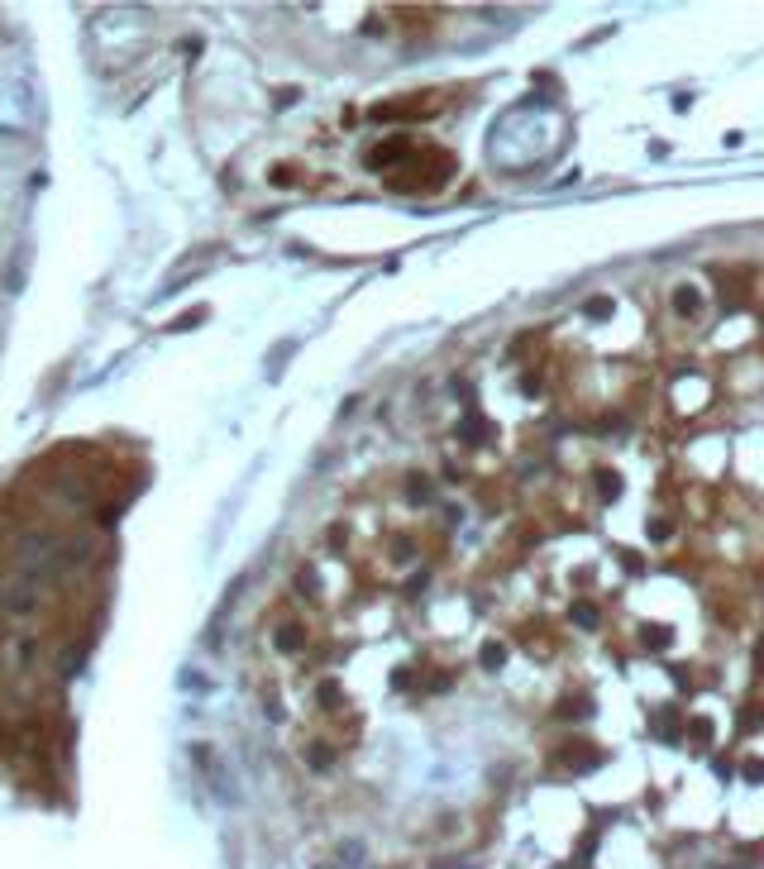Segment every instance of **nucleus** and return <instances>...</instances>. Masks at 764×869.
I'll list each match as a JSON object with an SVG mask.
<instances>
[{
	"mask_svg": "<svg viewBox=\"0 0 764 869\" xmlns=\"http://www.w3.org/2000/svg\"><path fill=\"white\" fill-rule=\"evenodd\" d=\"M745 779H755V784H760V779H764V764L750 760V764H745Z\"/></svg>",
	"mask_w": 764,
	"mask_h": 869,
	"instance_id": "nucleus-3",
	"label": "nucleus"
},
{
	"mask_svg": "<svg viewBox=\"0 0 764 869\" xmlns=\"http://www.w3.org/2000/svg\"><path fill=\"white\" fill-rule=\"evenodd\" d=\"M645 645H669V630H664V626H655V630H645Z\"/></svg>",
	"mask_w": 764,
	"mask_h": 869,
	"instance_id": "nucleus-2",
	"label": "nucleus"
},
{
	"mask_svg": "<svg viewBox=\"0 0 764 869\" xmlns=\"http://www.w3.org/2000/svg\"><path fill=\"white\" fill-rule=\"evenodd\" d=\"M674 306H679V311H698V292L679 287V292H674Z\"/></svg>",
	"mask_w": 764,
	"mask_h": 869,
	"instance_id": "nucleus-1",
	"label": "nucleus"
}]
</instances>
